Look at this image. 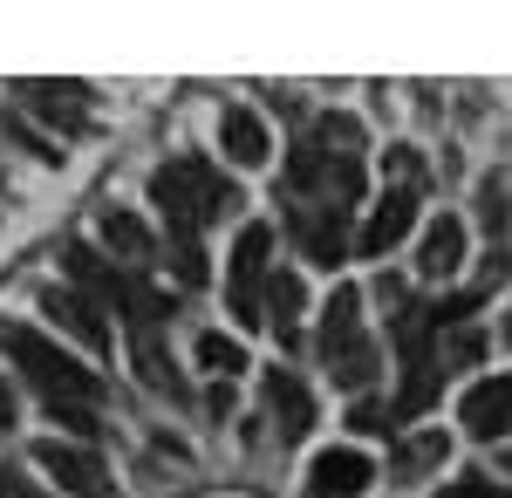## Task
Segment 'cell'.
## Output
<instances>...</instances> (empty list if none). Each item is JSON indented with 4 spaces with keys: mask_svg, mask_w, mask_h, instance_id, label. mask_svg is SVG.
Masks as SVG:
<instances>
[{
    "mask_svg": "<svg viewBox=\"0 0 512 498\" xmlns=\"http://www.w3.org/2000/svg\"><path fill=\"white\" fill-rule=\"evenodd\" d=\"M0 348L21 362V376H28L48 403H82V410H89V403L103 396V383L82 369L76 355L62 342H48V335H35V328H0Z\"/></svg>",
    "mask_w": 512,
    "mask_h": 498,
    "instance_id": "7a4b0ae2",
    "label": "cell"
},
{
    "mask_svg": "<svg viewBox=\"0 0 512 498\" xmlns=\"http://www.w3.org/2000/svg\"><path fill=\"white\" fill-rule=\"evenodd\" d=\"M260 307H267V321L280 328V342H294V321H301V307H308V294H301V273H267V287H260Z\"/></svg>",
    "mask_w": 512,
    "mask_h": 498,
    "instance_id": "9a60e30c",
    "label": "cell"
},
{
    "mask_svg": "<svg viewBox=\"0 0 512 498\" xmlns=\"http://www.w3.org/2000/svg\"><path fill=\"white\" fill-rule=\"evenodd\" d=\"M437 498H512L499 478H485V471H472V478H451V485H437Z\"/></svg>",
    "mask_w": 512,
    "mask_h": 498,
    "instance_id": "d6986e66",
    "label": "cell"
},
{
    "mask_svg": "<svg viewBox=\"0 0 512 498\" xmlns=\"http://www.w3.org/2000/svg\"><path fill=\"white\" fill-rule=\"evenodd\" d=\"M267 410H274V423H280L287 444L315 430V396H308V383H301L294 369H267Z\"/></svg>",
    "mask_w": 512,
    "mask_h": 498,
    "instance_id": "8fae6325",
    "label": "cell"
},
{
    "mask_svg": "<svg viewBox=\"0 0 512 498\" xmlns=\"http://www.w3.org/2000/svg\"><path fill=\"white\" fill-rule=\"evenodd\" d=\"M355 430H396V417L376 410V403H355Z\"/></svg>",
    "mask_w": 512,
    "mask_h": 498,
    "instance_id": "603a6c76",
    "label": "cell"
},
{
    "mask_svg": "<svg viewBox=\"0 0 512 498\" xmlns=\"http://www.w3.org/2000/svg\"><path fill=\"white\" fill-rule=\"evenodd\" d=\"M41 314H48L55 328H69L82 348L110 355V321H103V307L89 301V294H62V287H48V294H41Z\"/></svg>",
    "mask_w": 512,
    "mask_h": 498,
    "instance_id": "ba28073f",
    "label": "cell"
},
{
    "mask_svg": "<svg viewBox=\"0 0 512 498\" xmlns=\"http://www.w3.org/2000/svg\"><path fill=\"white\" fill-rule=\"evenodd\" d=\"M178 280H185V287L205 280V253H198V239H178Z\"/></svg>",
    "mask_w": 512,
    "mask_h": 498,
    "instance_id": "7402d4cb",
    "label": "cell"
},
{
    "mask_svg": "<svg viewBox=\"0 0 512 498\" xmlns=\"http://www.w3.org/2000/svg\"><path fill=\"white\" fill-rule=\"evenodd\" d=\"M465 267V219H431V232H424V253H417V273L424 280H451V273Z\"/></svg>",
    "mask_w": 512,
    "mask_h": 498,
    "instance_id": "4fadbf2b",
    "label": "cell"
},
{
    "mask_svg": "<svg viewBox=\"0 0 512 498\" xmlns=\"http://www.w3.org/2000/svg\"><path fill=\"white\" fill-rule=\"evenodd\" d=\"M267 253H274V226H246L233 246V314L253 328L260 321V287H267Z\"/></svg>",
    "mask_w": 512,
    "mask_h": 498,
    "instance_id": "277c9868",
    "label": "cell"
},
{
    "mask_svg": "<svg viewBox=\"0 0 512 498\" xmlns=\"http://www.w3.org/2000/svg\"><path fill=\"white\" fill-rule=\"evenodd\" d=\"M0 423H14V389L0 383Z\"/></svg>",
    "mask_w": 512,
    "mask_h": 498,
    "instance_id": "d4e9b609",
    "label": "cell"
},
{
    "mask_svg": "<svg viewBox=\"0 0 512 498\" xmlns=\"http://www.w3.org/2000/svg\"><path fill=\"white\" fill-rule=\"evenodd\" d=\"M0 498H41V492H35V485H28V478H14V471L0 464Z\"/></svg>",
    "mask_w": 512,
    "mask_h": 498,
    "instance_id": "cb8c5ba5",
    "label": "cell"
},
{
    "mask_svg": "<svg viewBox=\"0 0 512 498\" xmlns=\"http://www.w3.org/2000/svg\"><path fill=\"white\" fill-rule=\"evenodd\" d=\"M444 458V430H437V437H417V444H403V464H410V471H424V464H437Z\"/></svg>",
    "mask_w": 512,
    "mask_h": 498,
    "instance_id": "44dd1931",
    "label": "cell"
},
{
    "mask_svg": "<svg viewBox=\"0 0 512 498\" xmlns=\"http://www.w3.org/2000/svg\"><path fill=\"white\" fill-rule=\"evenodd\" d=\"M219 151L233 157V164H246V171L267 164V151H274V144H267V123L246 110V103H233V110L219 116Z\"/></svg>",
    "mask_w": 512,
    "mask_h": 498,
    "instance_id": "7c38bea8",
    "label": "cell"
},
{
    "mask_svg": "<svg viewBox=\"0 0 512 498\" xmlns=\"http://www.w3.org/2000/svg\"><path fill=\"white\" fill-rule=\"evenodd\" d=\"M369 458L362 451H321L315 464H308V498H362L369 492Z\"/></svg>",
    "mask_w": 512,
    "mask_h": 498,
    "instance_id": "30bf717a",
    "label": "cell"
},
{
    "mask_svg": "<svg viewBox=\"0 0 512 498\" xmlns=\"http://www.w3.org/2000/svg\"><path fill=\"white\" fill-rule=\"evenodd\" d=\"M410 226H417V185H396V192L383 198L376 212H369V226L355 232L362 260H383V253H390V246H396V239H403Z\"/></svg>",
    "mask_w": 512,
    "mask_h": 498,
    "instance_id": "52a82bcc",
    "label": "cell"
},
{
    "mask_svg": "<svg viewBox=\"0 0 512 498\" xmlns=\"http://www.w3.org/2000/svg\"><path fill=\"white\" fill-rule=\"evenodd\" d=\"M103 239H110V253H123L130 267H144V260H151V226H144V219H130V212H103Z\"/></svg>",
    "mask_w": 512,
    "mask_h": 498,
    "instance_id": "e0dca14e",
    "label": "cell"
},
{
    "mask_svg": "<svg viewBox=\"0 0 512 498\" xmlns=\"http://www.w3.org/2000/svg\"><path fill=\"white\" fill-rule=\"evenodd\" d=\"M130 348H137V369H144V383L158 396H185V383H178V369H171V355L158 342V321H130Z\"/></svg>",
    "mask_w": 512,
    "mask_h": 498,
    "instance_id": "5bb4252c",
    "label": "cell"
},
{
    "mask_svg": "<svg viewBox=\"0 0 512 498\" xmlns=\"http://www.w3.org/2000/svg\"><path fill=\"white\" fill-rule=\"evenodd\" d=\"M198 362L219 376V383H233L239 369H246V348L239 342H226V335H198Z\"/></svg>",
    "mask_w": 512,
    "mask_h": 498,
    "instance_id": "ac0fdd59",
    "label": "cell"
},
{
    "mask_svg": "<svg viewBox=\"0 0 512 498\" xmlns=\"http://www.w3.org/2000/svg\"><path fill=\"white\" fill-rule=\"evenodd\" d=\"M28 103H35L41 116H55L62 130H82V123H89V110H82V89H76V82H28Z\"/></svg>",
    "mask_w": 512,
    "mask_h": 498,
    "instance_id": "2e32d148",
    "label": "cell"
},
{
    "mask_svg": "<svg viewBox=\"0 0 512 498\" xmlns=\"http://www.w3.org/2000/svg\"><path fill=\"white\" fill-rule=\"evenodd\" d=\"M151 205L164 212L171 239H198L212 219L239 212V192L212 171V164H205V157H171L158 178H151Z\"/></svg>",
    "mask_w": 512,
    "mask_h": 498,
    "instance_id": "6da1fadb",
    "label": "cell"
},
{
    "mask_svg": "<svg viewBox=\"0 0 512 498\" xmlns=\"http://www.w3.org/2000/svg\"><path fill=\"white\" fill-rule=\"evenodd\" d=\"M48 423H62L76 437H96V410H82V403H48Z\"/></svg>",
    "mask_w": 512,
    "mask_h": 498,
    "instance_id": "ffe728a7",
    "label": "cell"
},
{
    "mask_svg": "<svg viewBox=\"0 0 512 498\" xmlns=\"http://www.w3.org/2000/svg\"><path fill=\"white\" fill-rule=\"evenodd\" d=\"M458 417H465V430L472 437H506L512 430V376H485V383L465 389V403H458Z\"/></svg>",
    "mask_w": 512,
    "mask_h": 498,
    "instance_id": "9c48e42d",
    "label": "cell"
},
{
    "mask_svg": "<svg viewBox=\"0 0 512 498\" xmlns=\"http://www.w3.org/2000/svg\"><path fill=\"white\" fill-rule=\"evenodd\" d=\"M294 239H301V253L315 260V267H342V253H349V226H342V205H294Z\"/></svg>",
    "mask_w": 512,
    "mask_h": 498,
    "instance_id": "8992f818",
    "label": "cell"
},
{
    "mask_svg": "<svg viewBox=\"0 0 512 498\" xmlns=\"http://www.w3.org/2000/svg\"><path fill=\"white\" fill-rule=\"evenodd\" d=\"M35 464L62 485V492L76 498H110V471H103V458H89V451H76V444H62V437H41L35 444Z\"/></svg>",
    "mask_w": 512,
    "mask_h": 498,
    "instance_id": "5b68a950",
    "label": "cell"
},
{
    "mask_svg": "<svg viewBox=\"0 0 512 498\" xmlns=\"http://www.w3.org/2000/svg\"><path fill=\"white\" fill-rule=\"evenodd\" d=\"M321 355H328L335 383H349V389H362L376 376V348L362 335V294L355 287H335L328 307H321Z\"/></svg>",
    "mask_w": 512,
    "mask_h": 498,
    "instance_id": "3957f363",
    "label": "cell"
}]
</instances>
